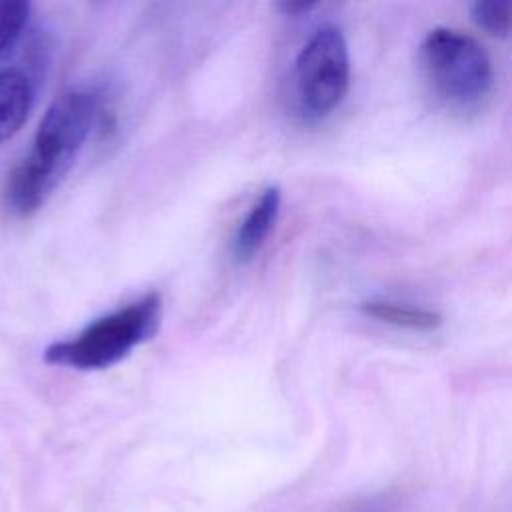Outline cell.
<instances>
[{
  "label": "cell",
  "mask_w": 512,
  "mask_h": 512,
  "mask_svg": "<svg viewBox=\"0 0 512 512\" xmlns=\"http://www.w3.org/2000/svg\"><path fill=\"white\" fill-rule=\"evenodd\" d=\"M98 108V92L86 88L68 90L48 106L30 152L8 176L6 204L12 212L34 214L58 188L84 146Z\"/></svg>",
  "instance_id": "cell-1"
},
{
  "label": "cell",
  "mask_w": 512,
  "mask_h": 512,
  "mask_svg": "<svg viewBox=\"0 0 512 512\" xmlns=\"http://www.w3.org/2000/svg\"><path fill=\"white\" fill-rule=\"evenodd\" d=\"M160 322L162 298L158 292H148L140 300L96 318L74 338L50 344L44 350V360L52 366L102 370L154 338Z\"/></svg>",
  "instance_id": "cell-2"
},
{
  "label": "cell",
  "mask_w": 512,
  "mask_h": 512,
  "mask_svg": "<svg viewBox=\"0 0 512 512\" xmlns=\"http://www.w3.org/2000/svg\"><path fill=\"white\" fill-rule=\"evenodd\" d=\"M420 58L436 92L452 102H476L492 86L490 56L472 36L460 30H430L422 42Z\"/></svg>",
  "instance_id": "cell-3"
},
{
  "label": "cell",
  "mask_w": 512,
  "mask_h": 512,
  "mask_svg": "<svg viewBox=\"0 0 512 512\" xmlns=\"http://www.w3.org/2000/svg\"><path fill=\"white\" fill-rule=\"evenodd\" d=\"M350 58L346 38L336 26L318 28L294 64V96L308 120L328 116L346 96Z\"/></svg>",
  "instance_id": "cell-4"
},
{
  "label": "cell",
  "mask_w": 512,
  "mask_h": 512,
  "mask_svg": "<svg viewBox=\"0 0 512 512\" xmlns=\"http://www.w3.org/2000/svg\"><path fill=\"white\" fill-rule=\"evenodd\" d=\"M280 202H282L280 188L270 186V188L262 190V194L250 208V212L240 222L236 236H234V246H232L234 258L240 264L250 262L258 254V250L262 248L266 238L270 236V232L276 224V218L280 214Z\"/></svg>",
  "instance_id": "cell-5"
},
{
  "label": "cell",
  "mask_w": 512,
  "mask_h": 512,
  "mask_svg": "<svg viewBox=\"0 0 512 512\" xmlns=\"http://www.w3.org/2000/svg\"><path fill=\"white\" fill-rule=\"evenodd\" d=\"M34 106V84L22 70H0V144L26 124Z\"/></svg>",
  "instance_id": "cell-6"
},
{
  "label": "cell",
  "mask_w": 512,
  "mask_h": 512,
  "mask_svg": "<svg viewBox=\"0 0 512 512\" xmlns=\"http://www.w3.org/2000/svg\"><path fill=\"white\" fill-rule=\"evenodd\" d=\"M362 312L374 320L410 328V330H436L442 324V314L430 308L406 304V302H394L386 298H372L362 302Z\"/></svg>",
  "instance_id": "cell-7"
},
{
  "label": "cell",
  "mask_w": 512,
  "mask_h": 512,
  "mask_svg": "<svg viewBox=\"0 0 512 512\" xmlns=\"http://www.w3.org/2000/svg\"><path fill=\"white\" fill-rule=\"evenodd\" d=\"M472 20L494 36L512 32V0H478L470 6Z\"/></svg>",
  "instance_id": "cell-8"
},
{
  "label": "cell",
  "mask_w": 512,
  "mask_h": 512,
  "mask_svg": "<svg viewBox=\"0 0 512 512\" xmlns=\"http://www.w3.org/2000/svg\"><path fill=\"white\" fill-rule=\"evenodd\" d=\"M30 16V4L24 0H0V60L20 40Z\"/></svg>",
  "instance_id": "cell-9"
},
{
  "label": "cell",
  "mask_w": 512,
  "mask_h": 512,
  "mask_svg": "<svg viewBox=\"0 0 512 512\" xmlns=\"http://www.w3.org/2000/svg\"><path fill=\"white\" fill-rule=\"evenodd\" d=\"M284 12H288V14H300V12H306V10H310V8H314V2H296V0H290V2H284L282 6H280Z\"/></svg>",
  "instance_id": "cell-10"
}]
</instances>
